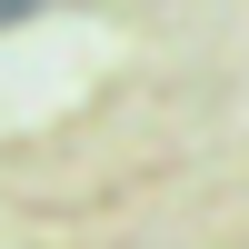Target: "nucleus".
<instances>
[{
	"instance_id": "f257e3e1",
	"label": "nucleus",
	"mask_w": 249,
	"mask_h": 249,
	"mask_svg": "<svg viewBox=\"0 0 249 249\" xmlns=\"http://www.w3.org/2000/svg\"><path fill=\"white\" fill-rule=\"evenodd\" d=\"M30 10H40V0H0V20H30Z\"/></svg>"
}]
</instances>
